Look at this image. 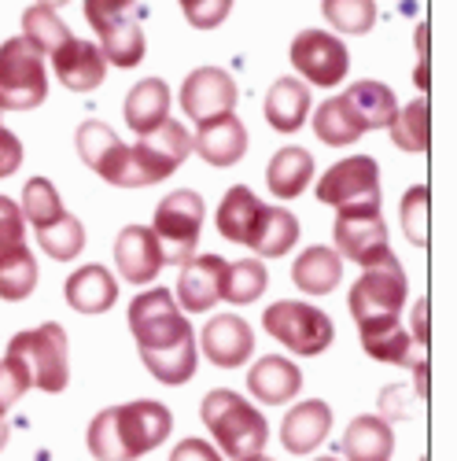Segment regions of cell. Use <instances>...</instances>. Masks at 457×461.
Returning <instances> with one entry per match:
<instances>
[{
	"label": "cell",
	"mask_w": 457,
	"mask_h": 461,
	"mask_svg": "<svg viewBox=\"0 0 457 461\" xmlns=\"http://www.w3.org/2000/svg\"><path fill=\"white\" fill-rule=\"evenodd\" d=\"M74 140H78V156L85 159V167H93V174H100L114 188L159 185L188 159V151H193V137L174 119H166L156 133L140 137L137 144H122L119 133L107 122L89 119L78 126Z\"/></svg>",
	"instance_id": "1"
},
{
	"label": "cell",
	"mask_w": 457,
	"mask_h": 461,
	"mask_svg": "<svg viewBox=\"0 0 457 461\" xmlns=\"http://www.w3.org/2000/svg\"><path fill=\"white\" fill-rule=\"evenodd\" d=\"M130 332L137 339L140 362L159 384L181 388L196 376L200 366V336L184 318L174 292L148 288L130 303Z\"/></svg>",
	"instance_id": "2"
},
{
	"label": "cell",
	"mask_w": 457,
	"mask_h": 461,
	"mask_svg": "<svg viewBox=\"0 0 457 461\" xmlns=\"http://www.w3.org/2000/svg\"><path fill=\"white\" fill-rule=\"evenodd\" d=\"M170 432H174L170 406L156 399H137V402L100 410L85 432V443L96 461H137L156 447H163Z\"/></svg>",
	"instance_id": "3"
},
{
	"label": "cell",
	"mask_w": 457,
	"mask_h": 461,
	"mask_svg": "<svg viewBox=\"0 0 457 461\" xmlns=\"http://www.w3.org/2000/svg\"><path fill=\"white\" fill-rule=\"evenodd\" d=\"M200 417L207 432L214 436L218 450L233 461H244L251 454H262L265 439H270V425L258 406H251L240 392L233 388H214L200 402Z\"/></svg>",
	"instance_id": "4"
},
{
	"label": "cell",
	"mask_w": 457,
	"mask_h": 461,
	"mask_svg": "<svg viewBox=\"0 0 457 461\" xmlns=\"http://www.w3.org/2000/svg\"><path fill=\"white\" fill-rule=\"evenodd\" d=\"M406 295H409V281H406V270L399 266L395 255L380 258L376 266H365L362 277L351 288V295H347V306H351V318L358 325V336L399 325Z\"/></svg>",
	"instance_id": "5"
},
{
	"label": "cell",
	"mask_w": 457,
	"mask_h": 461,
	"mask_svg": "<svg viewBox=\"0 0 457 461\" xmlns=\"http://www.w3.org/2000/svg\"><path fill=\"white\" fill-rule=\"evenodd\" d=\"M4 355L15 358L26 369L30 388L49 392V395L67 392V384H70V343H67V332H63L59 321H45L37 329L15 332Z\"/></svg>",
	"instance_id": "6"
},
{
	"label": "cell",
	"mask_w": 457,
	"mask_h": 461,
	"mask_svg": "<svg viewBox=\"0 0 457 461\" xmlns=\"http://www.w3.org/2000/svg\"><path fill=\"white\" fill-rule=\"evenodd\" d=\"M262 325L270 332L281 348H288L299 358H314L325 355L336 339V325L332 318L314 303H302V299H277L265 306Z\"/></svg>",
	"instance_id": "7"
},
{
	"label": "cell",
	"mask_w": 457,
	"mask_h": 461,
	"mask_svg": "<svg viewBox=\"0 0 457 461\" xmlns=\"http://www.w3.org/2000/svg\"><path fill=\"white\" fill-rule=\"evenodd\" d=\"M203 218H207V203L196 188H177L170 196H163V203L156 207V221H151V233L159 240L163 262L184 266L196 255Z\"/></svg>",
	"instance_id": "8"
},
{
	"label": "cell",
	"mask_w": 457,
	"mask_h": 461,
	"mask_svg": "<svg viewBox=\"0 0 457 461\" xmlns=\"http://www.w3.org/2000/svg\"><path fill=\"white\" fill-rule=\"evenodd\" d=\"M49 96L45 56L30 49L22 37H8L0 45V104L4 111H33Z\"/></svg>",
	"instance_id": "9"
},
{
	"label": "cell",
	"mask_w": 457,
	"mask_h": 461,
	"mask_svg": "<svg viewBox=\"0 0 457 461\" xmlns=\"http://www.w3.org/2000/svg\"><path fill=\"white\" fill-rule=\"evenodd\" d=\"M318 200L336 211H369L380 207V167L372 156L339 159L318 181Z\"/></svg>",
	"instance_id": "10"
},
{
	"label": "cell",
	"mask_w": 457,
	"mask_h": 461,
	"mask_svg": "<svg viewBox=\"0 0 457 461\" xmlns=\"http://www.w3.org/2000/svg\"><path fill=\"white\" fill-rule=\"evenodd\" d=\"M291 67L307 78V86L336 89L351 70V52L328 30H302L291 41Z\"/></svg>",
	"instance_id": "11"
},
{
	"label": "cell",
	"mask_w": 457,
	"mask_h": 461,
	"mask_svg": "<svg viewBox=\"0 0 457 461\" xmlns=\"http://www.w3.org/2000/svg\"><path fill=\"white\" fill-rule=\"evenodd\" d=\"M332 237H336V255H347L351 262L362 266V270L391 255L388 225H384L380 207H369V211H336Z\"/></svg>",
	"instance_id": "12"
},
{
	"label": "cell",
	"mask_w": 457,
	"mask_h": 461,
	"mask_svg": "<svg viewBox=\"0 0 457 461\" xmlns=\"http://www.w3.org/2000/svg\"><path fill=\"white\" fill-rule=\"evenodd\" d=\"M237 96H240V89L233 82V74L221 70V67H196L181 82V111L196 126L228 114V111L237 107Z\"/></svg>",
	"instance_id": "13"
},
{
	"label": "cell",
	"mask_w": 457,
	"mask_h": 461,
	"mask_svg": "<svg viewBox=\"0 0 457 461\" xmlns=\"http://www.w3.org/2000/svg\"><path fill=\"white\" fill-rule=\"evenodd\" d=\"M200 348H203L211 366H218V369H240L255 355V332L237 314H214L203 325V332H200Z\"/></svg>",
	"instance_id": "14"
},
{
	"label": "cell",
	"mask_w": 457,
	"mask_h": 461,
	"mask_svg": "<svg viewBox=\"0 0 457 461\" xmlns=\"http://www.w3.org/2000/svg\"><path fill=\"white\" fill-rule=\"evenodd\" d=\"M49 59H52L56 78L70 93H93L107 78V59L100 52V45L96 41H82V37H74V33L67 37V41Z\"/></svg>",
	"instance_id": "15"
},
{
	"label": "cell",
	"mask_w": 457,
	"mask_h": 461,
	"mask_svg": "<svg viewBox=\"0 0 457 461\" xmlns=\"http://www.w3.org/2000/svg\"><path fill=\"white\" fill-rule=\"evenodd\" d=\"M221 277H225V258L221 255H193L181 266L177 277V306L184 314H207L221 299Z\"/></svg>",
	"instance_id": "16"
},
{
	"label": "cell",
	"mask_w": 457,
	"mask_h": 461,
	"mask_svg": "<svg viewBox=\"0 0 457 461\" xmlns=\"http://www.w3.org/2000/svg\"><path fill=\"white\" fill-rule=\"evenodd\" d=\"M114 266H119L122 281L130 285H151L163 270V251L159 240L148 225H126L119 240H114Z\"/></svg>",
	"instance_id": "17"
},
{
	"label": "cell",
	"mask_w": 457,
	"mask_h": 461,
	"mask_svg": "<svg viewBox=\"0 0 457 461\" xmlns=\"http://www.w3.org/2000/svg\"><path fill=\"white\" fill-rule=\"evenodd\" d=\"M193 148H196V156L207 167L228 170V167H237L247 156V130L237 119V111H228V114H221V119H211V122H203L196 130Z\"/></svg>",
	"instance_id": "18"
},
{
	"label": "cell",
	"mask_w": 457,
	"mask_h": 461,
	"mask_svg": "<svg viewBox=\"0 0 457 461\" xmlns=\"http://www.w3.org/2000/svg\"><path fill=\"white\" fill-rule=\"evenodd\" d=\"M332 432V406L321 399L295 402L281 420V443L288 454H310Z\"/></svg>",
	"instance_id": "19"
},
{
	"label": "cell",
	"mask_w": 457,
	"mask_h": 461,
	"mask_svg": "<svg viewBox=\"0 0 457 461\" xmlns=\"http://www.w3.org/2000/svg\"><path fill=\"white\" fill-rule=\"evenodd\" d=\"M63 295L78 314H107L119 303V281L107 266L85 262L63 281Z\"/></svg>",
	"instance_id": "20"
},
{
	"label": "cell",
	"mask_w": 457,
	"mask_h": 461,
	"mask_svg": "<svg viewBox=\"0 0 457 461\" xmlns=\"http://www.w3.org/2000/svg\"><path fill=\"white\" fill-rule=\"evenodd\" d=\"M247 392L265 406H284L302 392V373L281 355H265L247 373Z\"/></svg>",
	"instance_id": "21"
},
{
	"label": "cell",
	"mask_w": 457,
	"mask_h": 461,
	"mask_svg": "<svg viewBox=\"0 0 457 461\" xmlns=\"http://www.w3.org/2000/svg\"><path fill=\"white\" fill-rule=\"evenodd\" d=\"M339 454H343V461H391L395 432L384 417L362 413L347 425V432L339 436Z\"/></svg>",
	"instance_id": "22"
},
{
	"label": "cell",
	"mask_w": 457,
	"mask_h": 461,
	"mask_svg": "<svg viewBox=\"0 0 457 461\" xmlns=\"http://www.w3.org/2000/svg\"><path fill=\"white\" fill-rule=\"evenodd\" d=\"M310 86L302 78H277L265 93V122L277 133L291 137L302 130V122L310 119Z\"/></svg>",
	"instance_id": "23"
},
{
	"label": "cell",
	"mask_w": 457,
	"mask_h": 461,
	"mask_svg": "<svg viewBox=\"0 0 457 461\" xmlns=\"http://www.w3.org/2000/svg\"><path fill=\"white\" fill-rule=\"evenodd\" d=\"M126 126L137 137L156 133L166 119H170V86L163 78H140L130 93H126Z\"/></svg>",
	"instance_id": "24"
},
{
	"label": "cell",
	"mask_w": 457,
	"mask_h": 461,
	"mask_svg": "<svg viewBox=\"0 0 457 461\" xmlns=\"http://www.w3.org/2000/svg\"><path fill=\"white\" fill-rule=\"evenodd\" d=\"M299 244V218L281 203H262V214L251 229L247 248L255 258H281Z\"/></svg>",
	"instance_id": "25"
},
{
	"label": "cell",
	"mask_w": 457,
	"mask_h": 461,
	"mask_svg": "<svg viewBox=\"0 0 457 461\" xmlns=\"http://www.w3.org/2000/svg\"><path fill=\"white\" fill-rule=\"evenodd\" d=\"M310 181H314V156L307 148L288 144V148L273 151L270 167H265V185H270V192L277 200L302 196V192L310 188Z\"/></svg>",
	"instance_id": "26"
},
{
	"label": "cell",
	"mask_w": 457,
	"mask_h": 461,
	"mask_svg": "<svg viewBox=\"0 0 457 461\" xmlns=\"http://www.w3.org/2000/svg\"><path fill=\"white\" fill-rule=\"evenodd\" d=\"M347 100V107L354 111V119L362 122V130H388L391 119L399 114V100L384 82H354L339 93Z\"/></svg>",
	"instance_id": "27"
},
{
	"label": "cell",
	"mask_w": 457,
	"mask_h": 461,
	"mask_svg": "<svg viewBox=\"0 0 457 461\" xmlns=\"http://www.w3.org/2000/svg\"><path fill=\"white\" fill-rule=\"evenodd\" d=\"M339 277H343V258L332 248H325V244L307 248V251L295 258V266H291L295 288L307 292V295H328V292H336Z\"/></svg>",
	"instance_id": "28"
},
{
	"label": "cell",
	"mask_w": 457,
	"mask_h": 461,
	"mask_svg": "<svg viewBox=\"0 0 457 461\" xmlns=\"http://www.w3.org/2000/svg\"><path fill=\"white\" fill-rule=\"evenodd\" d=\"M258 214H262V200L255 196L247 185H233L221 196V203H218V233L228 244H244L247 248Z\"/></svg>",
	"instance_id": "29"
},
{
	"label": "cell",
	"mask_w": 457,
	"mask_h": 461,
	"mask_svg": "<svg viewBox=\"0 0 457 461\" xmlns=\"http://www.w3.org/2000/svg\"><path fill=\"white\" fill-rule=\"evenodd\" d=\"M391 140L399 151H409V156H421L432 144V114H428V100L417 96L406 107H399V114L391 119Z\"/></svg>",
	"instance_id": "30"
},
{
	"label": "cell",
	"mask_w": 457,
	"mask_h": 461,
	"mask_svg": "<svg viewBox=\"0 0 457 461\" xmlns=\"http://www.w3.org/2000/svg\"><path fill=\"white\" fill-rule=\"evenodd\" d=\"M270 274H265L262 258H240V262H225V277H221V299L233 306H247L255 299H262Z\"/></svg>",
	"instance_id": "31"
},
{
	"label": "cell",
	"mask_w": 457,
	"mask_h": 461,
	"mask_svg": "<svg viewBox=\"0 0 457 461\" xmlns=\"http://www.w3.org/2000/svg\"><path fill=\"white\" fill-rule=\"evenodd\" d=\"M314 133L321 137V144L339 148V144H354L362 140V122L354 119V111L347 107L343 96H328L325 104H318L314 111Z\"/></svg>",
	"instance_id": "32"
},
{
	"label": "cell",
	"mask_w": 457,
	"mask_h": 461,
	"mask_svg": "<svg viewBox=\"0 0 457 461\" xmlns=\"http://www.w3.org/2000/svg\"><path fill=\"white\" fill-rule=\"evenodd\" d=\"M37 288V258L26 244L0 255V299L4 303H22Z\"/></svg>",
	"instance_id": "33"
},
{
	"label": "cell",
	"mask_w": 457,
	"mask_h": 461,
	"mask_svg": "<svg viewBox=\"0 0 457 461\" xmlns=\"http://www.w3.org/2000/svg\"><path fill=\"white\" fill-rule=\"evenodd\" d=\"M96 37H100V52H103V59L111 67L130 70V67H137L144 59L148 41H144V26L137 19H122V23H114L111 30H103Z\"/></svg>",
	"instance_id": "34"
},
{
	"label": "cell",
	"mask_w": 457,
	"mask_h": 461,
	"mask_svg": "<svg viewBox=\"0 0 457 461\" xmlns=\"http://www.w3.org/2000/svg\"><path fill=\"white\" fill-rule=\"evenodd\" d=\"M37 244H41V251L49 258L70 262V258H78L85 251V225H82V218H74L70 211H63L52 225L37 229Z\"/></svg>",
	"instance_id": "35"
},
{
	"label": "cell",
	"mask_w": 457,
	"mask_h": 461,
	"mask_svg": "<svg viewBox=\"0 0 457 461\" xmlns=\"http://www.w3.org/2000/svg\"><path fill=\"white\" fill-rule=\"evenodd\" d=\"M22 41L30 45V49H37L41 56H52L67 37H70V30H67V23L52 12V8H45V5H30L26 12H22Z\"/></svg>",
	"instance_id": "36"
},
{
	"label": "cell",
	"mask_w": 457,
	"mask_h": 461,
	"mask_svg": "<svg viewBox=\"0 0 457 461\" xmlns=\"http://www.w3.org/2000/svg\"><path fill=\"white\" fill-rule=\"evenodd\" d=\"M399 218H402L406 240L413 248H428V237H432V192H428V185H413L406 192Z\"/></svg>",
	"instance_id": "37"
},
{
	"label": "cell",
	"mask_w": 457,
	"mask_h": 461,
	"mask_svg": "<svg viewBox=\"0 0 457 461\" xmlns=\"http://www.w3.org/2000/svg\"><path fill=\"white\" fill-rule=\"evenodd\" d=\"M22 218L33 225V229H45L52 225L59 214H63V200H59V192L49 177H30L22 185V203H19Z\"/></svg>",
	"instance_id": "38"
},
{
	"label": "cell",
	"mask_w": 457,
	"mask_h": 461,
	"mask_svg": "<svg viewBox=\"0 0 457 461\" xmlns=\"http://www.w3.org/2000/svg\"><path fill=\"white\" fill-rule=\"evenodd\" d=\"M321 12L339 33L351 37H362L376 26V0H321Z\"/></svg>",
	"instance_id": "39"
},
{
	"label": "cell",
	"mask_w": 457,
	"mask_h": 461,
	"mask_svg": "<svg viewBox=\"0 0 457 461\" xmlns=\"http://www.w3.org/2000/svg\"><path fill=\"white\" fill-rule=\"evenodd\" d=\"M362 351L376 362H388V366H413V339L402 325L391 329H380V332H365L362 336Z\"/></svg>",
	"instance_id": "40"
},
{
	"label": "cell",
	"mask_w": 457,
	"mask_h": 461,
	"mask_svg": "<svg viewBox=\"0 0 457 461\" xmlns=\"http://www.w3.org/2000/svg\"><path fill=\"white\" fill-rule=\"evenodd\" d=\"M188 26H196V30H218L228 12H233L237 0H177Z\"/></svg>",
	"instance_id": "41"
},
{
	"label": "cell",
	"mask_w": 457,
	"mask_h": 461,
	"mask_svg": "<svg viewBox=\"0 0 457 461\" xmlns=\"http://www.w3.org/2000/svg\"><path fill=\"white\" fill-rule=\"evenodd\" d=\"M30 392V376L15 358H0V417H4L22 395Z\"/></svg>",
	"instance_id": "42"
},
{
	"label": "cell",
	"mask_w": 457,
	"mask_h": 461,
	"mask_svg": "<svg viewBox=\"0 0 457 461\" xmlns=\"http://www.w3.org/2000/svg\"><path fill=\"white\" fill-rule=\"evenodd\" d=\"M137 8V0H85V19L96 33L111 30L114 23L130 19V12Z\"/></svg>",
	"instance_id": "43"
},
{
	"label": "cell",
	"mask_w": 457,
	"mask_h": 461,
	"mask_svg": "<svg viewBox=\"0 0 457 461\" xmlns=\"http://www.w3.org/2000/svg\"><path fill=\"white\" fill-rule=\"evenodd\" d=\"M26 244V218L12 196H0V255Z\"/></svg>",
	"instance_id": "44"
},
{
	"label": "cell",
	"mask_w": 457,
	"mask_h": 461,
	"mask_svg": "<svg viewBox=\"0 0 457 461\" xmlns=\"http://www.w3.org/2000/svg\"><path fill=\"white\" fill-rule=\"evenodd\" d=\"M22 167V140L0 122V177H12Z\"/></svg>",
	"instance_id": "45"
},
{
	"label": "cell",
	"mask_w": 457,
	"mask_h": 461,
	"mask_svg": "<svg viewBox=\"0 0 457 461\" xmlns=\"http://www.w3.org/2000/svg\"><path fill=\"white\" fill-rule=\"evenodd\" d=\"M170 461H221V450L211 447L207 439H181L170 450Z\"/></svg>",
	"instance_id": "46"
},
{
	"label": "cell",
	"mask_w": 457,
	"mask_h": 461,
	"mask_svg": "<svg viewBox=\"0 0 457 461\" xmlns=\"http://www.w3.org/2000/svg\"><path fill=\"white\" fill-rule=\"evenodd\" d=\"M413 82L421 93H428V26H417V74Z\"/></svg>",
	"instance_id": "47"
},
{
	"label": "cell",
	"mask_w": 457,
	"mask_h": 461,
	"mask_svg": "<svg viewBox=\"0 0 457 461\" xmlns=\"http://www.w3.org/2000/svg\"><path fill=\"white\" fill-rule=\"evenodd\" d=\"M428 314H432V306L428 299H417L413 303V348H428Z\"/></svg>",
	"instance_id": "48"
},
{
	"label": "cell",
	"mask_w": 457,
	"mask_h": 461,
	"mask_svg": "<svg viewBox=\"0 0 457 461\" xmlns=\"http://www.w3.org/2000/svg\"><path fill=\"white\" fill-rule=\"evenodd\" d=\"M33 5H45V8H52V12H56V8H63V5H70V0H33Z\"/></svg>",
	"instance_id": "49"
},
{
	"label": "cell",
	"mask_w": 457,
	"mask_h": 461,
	"mask_svg": "<svg viewBox=\"0 0 457 461\" xmlns=\"http://www.w3.org/2000/svg\"><path fill=\"white\" fill-rule=\"evenodd\" d=\"M4 443H8V420L0 417V450H4Z\"/></svg>",
	"instance_id": "50"
},
{
	"label": "cell",
	"mask_w": 457,
	"mask_h": 461,
	"mask_svg": "<svg viewBox=\"0 0 457 461\" xmlns=\"http://www.w3.org/2000/svg\"><path fill=\"white\" fill-rule=\"evenodd\" d=\"M244 461H273V457H265V454H251V457H244Z\"/></svg>",
	"instance_id": "51"
},
{
	"label": "cell",
	"mask_w": 457,
	"mask_h": 461,
	"mask_svg": "<svg viewBox=\"0 0 457 461\" xmlns=\"http://www.w3.org/2000/svg\"><path fill=\"white\" fill-rule=\"evenodd\" d=\"M314 461H339V457H314Z\"/></svg>",
	"instance_id": "52"
}]
</instances>
